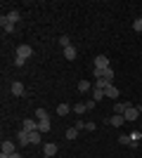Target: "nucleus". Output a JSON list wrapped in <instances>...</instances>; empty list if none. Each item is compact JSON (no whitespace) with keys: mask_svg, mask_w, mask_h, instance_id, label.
<instances>
[{"mask_svg":"<svg viewBox=\"0 0 142 158\" xmlns=\"http://www.w3.org/2000/svg\"><path fill=\"white\" fill-rule=\"evenodd\" d=\"M104 69H109V57L107 54H97L95 57V78H100Z\"/></svg>","mask_w":142,"mask_h":158,"instance_id":"nucleus-1","label":"nucleus"},{"mask_svg":"<svg viewBox=\"0 0 142 158\" xmlns=\"http://www.w3.org/2000/svg\"><path fill=\"white\" fill-rule=\"evenodd\" d=\"M31 54H33V47L31 45H19L17 47V57H21V59H28Z\"/></svg>","mask_w":142,"mask_h":158,"instance_id":"nucleus-2","label":"nucleus"},{"mask_svg":"<svg viewBox=\"0 0 142 158\" xmlns=\"http://www.w3.org/2000/svg\"><path fill=\"white\" fill-rule=\"evenodd\" d=\"M2 153H7V156L17 153V146H14V142H10V139H2Z\"/></svg>","mask_w":142,"mask_h":158,"instance_id":"nucleus-3","label":"nucleus"},{"mask_svg":"<svg viewBox=\"0 0 142 158\" xmlns=\"http://www.w3.org/2000/svg\"><path fill=\"white\" fill-rule=\"evenodd\" d=\"M137 116H140V109H135V106H130L128 111L123 113V118H126V123H128V120H137Z\"/></svg>","mask_w":142,"mask_h":158,"instance_id":"nucleus-4","label":"nucleus"},{"mask_svg":"<svg viewBox=\"0 0 142 158\" xmlns=\"http://www.w3.org/2000/svg\"><path fill=\"white\" fill-rule=\"evenodd\" d=\"M107 123H109V125H114V127H121L123 123H126V118H123L121 113H114V116H111V118H109Z\"/></svg>","mask_w":142,"mask_h":158,"instance_id":"nucleus-5","label":"nucleus"},{"mask_svg":"<svg viewBox=\"0 0 142 158\" xmlns=\"http://www.w3.org/2000/svg\"><path fill=\"white\" fill-rule=\"evenodd\" d=\"M12 94L14 97H21V94H24V83H21V80H12Z\"/></svg>","mask_w":142,"mask_h":158,"instance_id":"nucleus-6","label":"nucleus"},{"mask_svg":"<svg viewBox=\"0 0 142 158\" xmlns=\"http://www.w3.org/2000/svg\"><path fill=\"white\" fill-rule=\"evenodd\" d=\"M17 142H19L21 146H28V144H31V139H28V132H26V130H19V132H17Z\"/></svg>","mask_w":142,"mask_h":158,"instance_id":"nucleus-7","label":"nucleus"},{"mask_svg":"<svg viewBox=\"0 0 142 158\" xmlns=\"http://www.w3.org/2000/svg\"><path fill=\"white\" fill-rule=\"evenodd\" d=\"M43 153H45V158H52L54 153H57V144H52V142L45 144V146H43Z\"/></svg>","mask_w":142,"mask_h":158,"instance_id":"nucleus-8","label":"nucleus"},{"mask_svg":"<svg viewBox=\"0 0 142 158\" xmlns=\"http://www.w3.org/2000/svg\"><path fill=\"white\" fill-rule=\"evenodd\" d=\"M5 19H7V21H10V24H17V21H19V19H21V14H19V12H17V10H10V12H7V14H5Z\"/></svg>","mask_w":142,"mask_h":158,"instance_id":"nucleus-9","label":"nucleus"},{"mask_svg":"<svg viewBox=\"0 0 142 158\" xmlns=\"http://www.w3.org/2000/svg\"><path fill=\"white\" fill-rule=\"evenodd\" d=\"M128 109H130V104H128V102H116V104H114V111H116V113H121V116H123L126 111H128Z\"/></svg>","mask_w":142,"mask_h":158,"instance_id":"nucleus-10","label":"nucleus"},{"mask_svg":"<svg viewBox=\"0 0 142 158\" xmlns=\"http://www.w3.org/2000/svg\"><path fill=\"white\" fill-rule=\"evenodd\" d=\"M104 97H109V99H118V87H116V85H109L107 90H104Z\"/></svg>","mask_w":142,"mask_h":158,"instance_id":"nucleus-11","label":"nucleus"},{"mask_svg":"<svg viewBox=\"0 0 142 158\" xmlns=\"http://www.w3.org/2000/svg\"><path fill=\"white\" fill-rule=\"evenodd\" d=\"M100 78L109 80V83H114V78H116V73H114V69H111V66H109V69H104V71H102V76H100Z\"/></svg>","mask_w":142,"mask_h":158,"instance_id":"nucleus-12","label":"nucleus"},{"mask_svg":"<svg viewBox=\"0 0 142 158\" xmlns=\"http://www.w3.org/2000/svg\"><path fill=\"white\" fill-rule=\"evenodd\" d=\"M71 111H74V109H71V106H69V104H64V102H62V104L57 106V113H59L62 118H64V116H69V113H71Z\"/></svg>","mask_w":142,"mask_h":158,"instance_id":"nucleus-13","label":"nucleus"},{"mask_svg":"<svg viewBox=\"0 0 142 158\" xmlns=\"http://www.w3.org/2000/svg\"><path fill=\"white\" fill-rule=\"evenodd\" d=\"M21 130H26V132H36L38 130V120H24V127Z\"/></svg>","mask_w":142,"mask_h":158,"instance_id":"nucleus-14","label":"nucleus"},{"mask_svg":"<svg viewBox=\"0 0 142 158\" xmlns=\"http://www.w3.org/2000/svg\"><path fill=\"white\" fill-rule=\"evenodd\" d=\"M28 139H31V144H41L43 142V132H28Z\"/></svg>","mask_w":142,"mask_h":158,"instance_id":"nucleus-15","label":"nucleus"},{"mask_svg":"<svg viewBox=\"0 0 142 158\" xmlns=\"http://www.w3.org/2000/svg\"><path fill=\"white\" fill-rule=\"evenodd\" d=\"M64 57H67L69 61H74V59H76V47H74V45L64 47Z\"/></svg>","mask_w":142,"mask_h":158,"instance_id":"nucleus-16","label":"nucleus"},{"mask_svg":"<svg viewBox=\"0 0 142 158\" xmlns=\"http://www.w3.org/2000/svg\"><path fill=\"white\" fill-rule=\"evenodd\" d=\"M0 26H2V31H5V33H12L14 31V24H10V21L5 19V14H2V19H0Z\"/></svg>","mask_w":142,"mask_h":158,"instance_id":"nucleus-17","label":"nucleus"},{"mask_svg":"<svg viewBox=\"0 0 142 158\" xmlns=\"http://www.w3.org/2000/svg\"><path fill=\"white\" fill-rule=\"evenodd\" d=\"M71 109H74V113H78V116H81V113H85V111H88V106L83 104V102H78V104H74V106H71Z\"/></svg>","mask_w":142,"mask_h":158,"instance_id":"nucleus-18","label":"nucleus"},{"mask_svg":"<svg viewBox=\"0 0 142 158\" xmlns=\"http://www.w3.org/2000/svg\"><path fill=\"white\" fill-rule=\"evenodd\" d=\"M109 85H114V83H109V80H104V78H97V83H95V87H100V90H107Z\"/></svg>","mask_w":142,"mask_h":158,"instance_id":"nucleus-19","label":"nucleus"},{"mask_svg":"<svg viewBox=\"0 0 142 158\" xmlns=\"http://www.w3.org/2000/svg\"><path fill=\"white\" fill-rule=\"evenodd\" d=\"M78 132H81V130H78V127H69L64 137H67V139H76V137H78Z\"/></svg>","mask_w":142,"mask_h":158,"instance_id":"nucleus-20","label":"nucleus"},{"mask_svg":"<svg viewBox=\"0 0 142 158\" xmlns=\"http://www.w3.org/2000/svg\"><path fill=\"white\" fill-rule=\"evenodd\" d=\"M38 132H50V120H38Z\"/></svg>","mask_w":142,"mask_h":158,"instance_id":"nucleus-21","label":"nucleus"},{"mask_svg":"<svg viewBox=\"0 0 142 158\" xmlns=\"http://www.w3.org/2000/svg\"><path fill=\"white\" fill-rule=\"evenodd\" d=\"M93 99H95V102H100V99H104V90H100V87H95V90H93Z\"/></svg>","mask_w":142,"mask_h":158,"instance_id":"nucleus-22","label":"nucleus"},{"mask_svg":"<svg viewBox=\"0 0 142 158\" xmlns=\"http://www.w3.org/2000/svg\"><path fill=\"white\" fill-rule=\"evenodd\" d=\"M36 118L38 120H50V116H47L45 109H38V111H36Z\"/></svg>","mask_w":142,"mask_h":158,"instance_id":"nucleus-23","label":"nucleus"},{"mask_svg":"<svg viewBox=\"0 0 142 158\" xmlns=\"http://www.w3.org/2000/svg\"><path fill=\"white\" fill-rule=\"evenodd\" d=\"M130 142H133V139H130V135H121V137H118V144H128V146H130Z\"/></svg>","mask_w":142,"mask_h":158,"instance_id":"nucleus-24","label":"nucleus"},{"mask_svg":"<svg viewBox=\"0 0 142 158\" xmlns=\"http://www.w3.org/2000/svg\"><path fill=\"white\" fill-rule=\"evenodd\" d=\"M78 90H81V92H88V90H90V83L81 80V83H78Z\"/></svg>","mask_w":142,"mask_h":158,"instance_id":"nucleus-25","label":"nucleus"},{"mask_svg":"<svg viewBox=\"0 0 142 158\" xmlns=\"http://www.w3.org/2000/svg\"><path fill=\"white\" fill-rule=\"evenodd\" d=\"M59 45H62V47H69V45H71V40H69V35H62V38H59Z\"/></svg>","mask_w":142,"mask_h":158,"instance_id":"nucleus-26","label":"nucleus"},{"mask_svg":"<svg viewBox=\"0 0 142 158\" xmlns=\"http://www.w3.org/2000/svg\"><path fill=\"white\" fill-rule=\"evenodd\" d=\"M133 28H135L137 33L142 31V17H140V19H135V21H133Z\"/></svg>","mask_w":142,"mask_h":158,"instance_id":"nucleus-27","label":"nucleus"},{"mask_svg":"<svg viewBox=\"0 0 142 158\" xmlns=\"http://www.w3.org/2000/svg\"><path fill=\"white\" fill-rule=\"evenodd\" d=\"M95 104H97L95 99H90V102H85V106H88V111H93V109H95Z\"/></svg>","mask_w":142,"mask_h":158,"instance_id":"nucleus-28","label":"nucleus"},{"mask_svg":"<svg viewBox=\"0 0 142 158\" xmlns=\"http://www.w3.org/2000/svg\"><path fill=\"white\" fill-rule=\"evenodd\" d=\"M24 61H26V59H21V57H14V66H24Z\"/></svg>","mask_w":142,"mask_h":158,"instance_id":"nucleus-29","label":"nucleus"},{"mask_svg":"<svg viewBox=\"0 0 142 158\" xmlns=\"http://www.w3.org/2000/svg\"><path fill=\"white\" fill-rule=\"evenodd\" d=\"M74 127H78V130H85V123H83V120H76V125Z\"/></svg>","mask_w":142,"mask_h":158,"instance_id":"nucleus-30","label":"nucleus"},{"mask_svg":"<svg viewBox=\"0 0 142 158\" xmlns=\"http://www.w3.org/2000/svg\"><path fill=\"white\" fill-rule=\"evenodd\" d=\"M12 158H21V153H19V151H17V153H12Z\"/></svg>","mask_w":142,"mask_h":158,"instance_id":"nucleus-31","label":"nucleus"},{"mask_svg":"<svg viewBox=\"0 0 142 158\" xmlns=\"http://www.w3.org/2000/svg\"><path fill=\"white\" fill-rule=\"evenodd\" d=\"M0 158H12V156H7V153H0Z\"/></svg>","mask_w":142,"mask_h":158,"instance_id":"nucleus-32","label":"nucleus"},{"mask_svg":"<svg viewBox=\"0 0 142 158\" xmlns=\"http://www.w3.org/2000/svg\"><path fill=\"white\" fill-rule=\"evenodd\" d=\"M137 109H140V113H142V104H140V106H137Z\"/></svg>","mask_w":142,"mask_h":158,"instance_id":"nucleus-33","label":"nucleus"}]
</instances>
